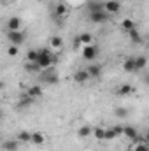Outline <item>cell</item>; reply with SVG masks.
Here are the masks:
<instances>
[{
	"label": "cell",
	"instance_id": "obj_1",
	"mask_svg": "<svg viewBox=\"0 0 149 151\" xmlns=\"http://www.w3.org/2000/svg\"><path fill=\"white\" fill-rule=\"evenodd\" d=\"M53 63H54V55H51L49 49H39V60H37L39 67H40L42 70H46V69H49Z\"/></svg>",
	"mask_w": 149,
	"mask_h": 151
},
{
	"label": "cell",
	"instance_id": "obj_2",
	"mask_svg": "<svg viewBox=\"0 0 149 151\" xmlns=\"http://www.w3.org/2000/svg\"><path fill=\"white\" fill-rule=\"evenodd\" d=\"M98 56V46L90 44V46H82V58L86 62H93Z\"/></svg>",
	"mask_w": 149,
	"mask_h": 151
},
{
	"label": "cell",
	"instance_id": "obj_3",
	"mask_svg": "<svg viewBox=\"0 0 149 151\" xmlns=\"http://www.w3.org/2000/svg\"><path fill=\"white\" fill-rule=\"evenodd\" d=\"M111 16H112V14H109L107 11H98V12H91V14H90L91 21H93V23H98V25H102V23L109 21V19H111Z\"/></svg>",
	"mask_w": 149,
	"mask_h": 151
},
{
	"label": "cell",
	"instance_id": "obj_4",
	"mask_svg": "<svg viewBox=\"0 0 149 151\" xmlns=\"http://www.w3.org/2000/svg\"><path fill=\"white\" fill-rule=\"evenodd\" d=\"M7 39H9V42L12 46H21L25 42V34L21 30H18V32H7Z\"/></svg>",
	"mask_w": 149,
	"mask_h": 151
},
{
	"label": "cell",
	"instance_id": "obj_5",
	"mask_svg": "<svg viewBox=\"0 0 149 151\" xmlns=\"http://www.w3.org/2000/svg\"><path fill=\"white\" fill-rule=\"evenodd\" d=\"M88 79H91V76H90V72H88V69H81V70H77L74 74V81L75 83H86Z\"/></svg>",
	"mask_w": 149,
	"mask_h": 151
},
{
	"label": "cell",
	"instance_id": "obj_6",
	"mask_svg": "<svg viewBox=\"0 0 149 151\" xmlns=\"http://www.w3.org/2000/svg\"><path fill=\"white\" fill-rule=\"evenodd\" d=\"M105 11H107L109 14H116V12L121 11V4H119L117 0H107V2H105Z\"/></svg>",
	"mask_w": 149,
	"mask_h": 151
},
{
	"label": "cell",
	"instance_id": "obj_7",
	"mask_svg": "<svg viewBox=\"0 0 149 151\" xmlns=\"http://www.w3.org/2000/svg\"><path fill=\"white\" fill-rule=\"evenodd\" d=\"M88 9H90V14H91V12H98V11H105V2L90 0V2H88Z\"/></svg>",
	"mask_w": 149,
	"mask_h": 151
},
{
	"label": "cell",
	"instance_id": "obj_8",
	"mask_svg": "<svg viewBox=\"0 0 149 151\" xmlns=\"http://www.w3.org/2000/svg\"><path fill=\"white\" fill-rule=\"evenodd\" d=\"M7 28H9V32H18V30H21V19L19 18H11L9 21H7Z\"/></svg>",
	"mask_w": 149,
	"mask_h": 151
},
{
	"label": "cell",
	"instance_id": "obj_9",
	"mask_svg": "<svg viewBox=\"0 0 149 151\" xmlns=\"http://www.w3.org/2000/svg\"><path fill=\"white\" fill-rule=\"evenodd\" d=\"M40 79H42L46 84H56V83H58V76L54 74V72H46V74L40 76Z\"/></svg>",
	"mask_w": 149,
	"mask_h": 151
},
{
	"label": "cell",
	"instance_id": "obj_10",
	"mask_svg": "<svg viewBox=\"0 0 149 151\" xmlns=\"http://www.w3.org/2000/svg\"><path fill=\"white\" fill-rule=\"evenodd\" d=\"M46 142V135L42 132H32V144L35 146H42Z\"/></svg>",
	"mask_w": 149,
	"mask_h": 151
},
{
	"label": "cell",
	"instance_id": "obj_11",
	"mask_svg": "<svg viewBox=\"0 0 149 151\" xmlns=\"http://www.w3.org/2000/svg\"><path fill=\"white\" fill-rule=\"evenodd\" d=\"M123 69L126 72H133L135 70V56H128L125 62H123Z\"/></svg>",
	"mask_w": 149,
	"mask_h": 151
},
{
	"label": "cell",
	"instance_id": "obj_12",
	"mask_svg": "<svg viewBox=\"0 0 149 151\" xmlns=\"http://www.w3.org/2000/svg\"><path fill=\"white\" fill-rule=\"evenodd\" d=\"M18 141H19V142H25V144L32 142V132H28V130L18 132Z\"/></svg>",
	"mask_w": 149,
	"mask_h": 151
},
{
	"label": "cell",
	"instance_id": "obj_13",
	"mask_svg": "<svg viewBox=\"0 0 149 151\" xmlns=\"http://www.w3.org/2000/svg\"><path fill=\"white\" fill-rule=\"evenodd\" d=\"M27 93H28L30 97H34V99H35V97H42L44 90H42V86H40V84H34V86H30V88H28V91H27Z\"/></svg>",
	"mask_w": 149,
	"mask_h": 151
},
{
	"label": "cell",
	"instance_id": "obj_14",
	"mask_svg": "<svg viewBox=\"0 0 149 151\" xmlns=\"http://www.w3.org/2000/svg\"><path fill=\"white\" fill-rule=\"evenodd\" d=\"M88 72H90L91 77L98 79V77L102 76V67H100V65H97V63H93V65H90V67H88Z\"/></svg>",
	"mask_w": 149,
	"mask_h": 151
},
{
	"label": "cell",
	"instance_id": "obj_15",
	"mask_svg": "<svg viewBox=\"0 0 149 151\" xmlns=\"http://www.w3.org/2000/svg\"><path fill=\"white\" fill-rule=\"evenodd\" d=\"M126 34H128V37H130L132 42H135V44H140V42H142V35L139 34L137 28H133V30H130V32H126Z\"/></svg>",
	"mask_w": 149,
	"mask_h": 151
},
{
	"label": "cell",
	"instance_id": "obj_16",
	"mask_svg": "<svg viewBox=\"0 0 149 151\" xmlns=\"http://www.w3.org/2000/svg\"><path fill=\"white\" fill-rule=\"evenodd\" d=\"M77 40H79L81 47H82V46H90V44H91V34H88V32H84V34H79Z\"/></svg>",
	"mask_w": 149,
	"mask_h": 151
},
{
	"label": "cell",
	"instance_id": "obj_17",
	"mask_svg": "<svg viewBox=\"0 0 149 151\" xmlns=\"http://www.w3.org/2000/svg\"><path fill=\"white\" fill-rule=\"evenodd\" d=\"M49 46H51L53 49H62V47H63V39L58 37V35H54V37H51V40H49Z\"/></svg>",
	"mask_w": 149,
	"mask_h": 151
},
{
	"label": "cell",
	"instance_id": "obj_18",
	"mask_svg": "<svg viewBox=\"0 0 149 151\" xmlns=\"http://www.w3.org/2000/svg\"><path fill=\"white\" fill-rule=\"evenodd\" d=\"M125 135L130 137V139H135V137L139 135V130H137L135 127H132V125H126V127H125Z\"/></svg>",
	"mask_w": 149,
	"mask_h": 151
},
{
	"label": "cell",
	"instance_id": "obj_19",
	"mask_svg": "<svg viewBox=\"0 0 149 151\" xmlns=\"http://www.w3.org/2000/svg\"><path fill=\"white\" fill-rule=\"evenodd\" d=\"M148 65V58L146 56H135V70H140Z\"/></svg>",
	"mask_w": 149,
	"mask_h": 151
},
{
	"label": "cell",
	"instance_id": "obj_20",
	"mask_svg": "<svg viewBox=\"0 0 149 151\" xmlns=\"http://www.w3.org/2000/svg\"><path fill=\"white\" fill-rule=\"evenodd\" d=\"M121 27H123V30H125V32H130V30H133V28H135V23H133V19L126 18V19H123V21H121Z\"/></svg>",
	"mask_w": 149,
	"mask_h": 151
},
{
	"label": "cell",
	"instance_id": "obj_21",
	"mask_svg": "<svg viewBox=\"0 0 149 151\" xmlns=\"http://www.w3.org/2000/svg\"><path fill=\"white\" fill-rule=\"evenodd\" d=\"M32 102H34V97H30L27 93V95H23L19 99V107H28V106H32Z\"/></svg>",
	"mask_w": 149,
	"mask_h": 151
},
{
	"label": "cell",
	"instance_id": "obj_22",
	"mask_svg": "<svg viewBox=\"0 0 149 151\" xmlns=\"http://www.w3.org/2000/svg\"><path fill=\"white\" fill-rule=\"evenodd\" d=\"M67 12H69V7H67L65 4H58V5H56V16L63 18V16H67Z\"/></svg>",
	"mask_w": 149,
	"mask_h": 151
},
{
	"label": "cell",
	"instance_id": "obj_23",
	"mask_svg": "<svg viewBox=\"0 0 149 151\" xmlns=\"http://www.w3.org/2000/svg\"><path fill=\"white\" fill-rule=\"evenodd\" d=\"M132 91H133V86H130V84H123V86H119V90H117V93L123 95V97H125V95H130Z\"/></svg>",
	"mask_w": 149,
	"mask_h": 151
},
{
	"label": "cell",
	"instance_id": "obj_24",
	"mask_svg": "<svg viewBox=\"0 0 149 151\" xmlns=\"http://www.w3.org/2000/svg\"><path fill=\"white\" fill-rule=\"evenodd\" d=\"M105 130L107 128H104V127H97V128H93V135L97 139H105Z\"/></svg>",
	"mask_w": 149,
	"mask_h": 151
},
{
	"label": "cell",
	"instance_id": "obj_25",
	"mask_svg": "<svg viewBox=\"0 0 149 151\" xmlns=\"http://www.w3.org/2000/svg\"><path fill=\"white\" fill-rule=\"evenodd\" d=\"M4 150L5 151H18V142L16 141H5L4 142Z\"/></svg>",
	"mask_w": 149,
	"mask_h": 151
},
{
	"label": "cell",
	"instance_id": "obj_26",
	"mask_svg": "<svg viewBox=\"0 0 149 151\" xmlns=\"http://www.w3.org/2000/svg\"><path fill=\"white\" fill-rule=\"evenodd\" d=\"M25 70H28V72H39V70H42V69L39 67L37 63H34V62H27V63H25Z\"/></svg>",
	"mask_w": 149,
	"mask_h": 151
},
{
	"label": "cell",
	"instance_id": "obj_27",
	"mask_svg": "<svg viewBox=\"0 0 149 151\" xmlns=\"http://www.w3.org/2000/svg\"><path fill=\"white\" fill-rule=\"evenodd\" d=\"M37 60H39V51L32 49V51L27 53V62H34V63H37Z\"/></svg>",
	"mask_w": 149,
	"mask_h": 151
},
{
	"label": "cell",
	"instance_id": "obj_28",
	"mask_svg": "<svg viewBox=\"0 0 149 151\" xmlns=\"http://www.w3.org/2000/svg\"><path fill=\"white\" fill-rule=\"evenodd\" d=\"M77 134H79L81 137H88V135H91V134H93V128H90V127H86V125H84V127H81V128H79V132H77Z\"/></svg>",
	"mask_w": 149,
	"mask_h": 151
},
{
	"label": "cell",
	"instance_id": "obj_29",
	"mask_svg": "<svg viewBox=\"0 0 149 151\" xmlns=\"http://www.w3.org/2000/svg\"><path fill=\"white\" fill-rule=\"evenodd\" d=\"M133 151H149V144L148 142H139L133 146Z\"/></svg>",
	"mask_w": 149,
	"mask_h": 151
},
{
	"label": "cell",
	"instance_id": "obj_30",
	"mask_svg": "<svg viewBox=\"0 0 149 151\" xmlns=\"http://www.w3.org/2000/svg\"><path fill=\"white\" fill-rule=\"evenodd\" d=\"M116 116H117V118H126V116H128V109L117 107V109H116Z\"/></svg>",
	"mask_w": 149,
	"mask_h": 151
},
{
	"label": "cell",
	"instance_id": "obj_31",
	"mask_svg": "<svg viewBox=\"0 0 149 151\" xmlns=\"http://www.w3.org/2000/svg\"><path fill=\"white\" fill-rule=\"evenodd\" d=\"M7 53H9V56H16L18 53H19V49H18V46H9V49H7Z\"/></svg>",
	"mask_w": 149,
	"mask_h": 151
},
{
	"label": "cell",
	"instance_id": "obj_32",
	"mask_svg": "<svg viewBox=\"0 0 149 151\" xmlns=\"http://www.w3.org/2000/svg\"><path fill=\"white\" fill-rule=\"evenodd\" d=\"M116 137H117V135H116L114 128H107V130H105V139H109V141H111V139H116Z\"/></svg>",
	"mask_w": 149,
	"mask_h": 151
},
{
	"label": "cell",
	"instance_id": "obj_33",
	"mask_svg": "<svg viewBox=\"0 0 149 151\" xmlns=\"http://www.w3.org/2000/svg\"><path fill=\"white\" fill-rule=\"evenodd\" d=\"M146 84H148V86H149V74L146 76Z\"/></svg>",
	"mask_w": 149,
	"mask_h": 151
},
{
	"label": "cell",
	"instance_id": "obj_34",
	"mask_svg": "<svg viewBox=\"0 0 149 151\" xmlns=\"http://www.w3.org/2000/svg\"><path fill=\"white\" fill-rule=\"evenodd\" d=\"M146 142L149 144V132H148V135H146Z\"/></svg>",
	"mask_w": 149,
	"mask_h": 151
}]
</instances>
